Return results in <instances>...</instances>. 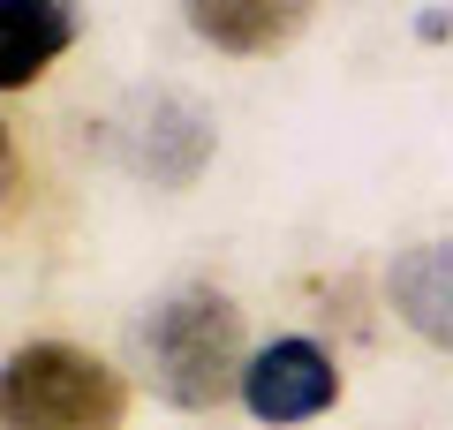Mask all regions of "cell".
<instances>
[{
    "label": "cell",
    "mask_w": 453,
    "mask_h": 430,
    "mask_svg": "<svg viewBox=\"0 0 453 430\" xmlns=\"http://www.w3.org/2000/svg\"><path fill=\"white\" fill-rule=\"evenodd\" d=\"M340 400V370L318 340H273L242 370V408L257 423H310Z\"/></svg>",
    "instance_id": "277c9868"
},
{
    "label": "cell",
    "mask_w": 453,
    "mask_h": 430,
    "mask_svg": "<svg viewBox=\"0 0 453 430\" xmlns=\"http://www.w3.org/2000/svg\"><path fill=\"white\" fill-rule=\"evenodd\" d=\"M76 38V8L68 0H0V83L23 91L38 83Z\"/></svg>",
    "instance_id": "52a82bcc"
},
{
    "label": "cell",
    "mask_w": 453,
    "mask_h": 430,
    "mask_svg": "<svg viewBox=\"0 0 453 430\" xmlns=\"http://www.w3.org/2000/svg\"><path fill=\"white\" fill-rule=\"evenodd\" d=\"M144 370L151 393L166 408H219L226 393H242V310L219 287H174L159 310L144 318Z\"/></svg>",
    "instance_id": "6da1fadb"
},
{
    "label": "cell",
    "mask_w": 453,
    "mask_h": 430,
    "mask_svg": "<svg viewBox=\"0 0 453 430\" xmlns=\"http://www.w3.org/2000/svg\"><path fill=\"white\" fill-rule=\"evenodd\" d=\"M121 159H129V174L159 181V189H189L196 166L211 159V121L189 98L151 91V98H136L121 113Z\"/></svg>",
    "instance_id": "3957f363"
},
{
    "label": "cell",
    "mask_w": 453,
    "mask_h": 430,
    "mask_svg": "<svg viewBox=\"0 0 453 430\" xmlns=\"http://www.w3.org/2000/svg\"><path fill=\"white\" fill-rule=\"evenodd\" d=\"M181 16L219 53H280L310 23V0H181Z\"/></svg>",
    "instance_id": "8992f818"
},
{
    "label": "cell",
    "mask_w": 453,
    "mask_h": 430,
    "mask_svg": "<svg viewBox=\"0 0 453 430\" xmlns=\"http://www.w3.org/2000/svg\"><path fill=\"white\" fill-rule=\"evenodd\" d=\"M8 430H121V378L68 340H31L0 370Z\"/></svg>",
    "instance_id": "7a4b0ae2"
},
{
    "label": "cell",
    "mask_w": 453,
    "mask_h": 430,
    "mask_svg": "<svg viewBox=\"0 0 453 430\" xmlns=\"http://www.w3.org/2000/svg\"><path fill=\"white\" fill-rule=\"evenodd\" d=\"M386 295H393V310H401L408 333L453 355V234L446 242H416V250L393 257Z\"/></svg>",
    "instance_id": "5b68a950"
}]
</instances>
